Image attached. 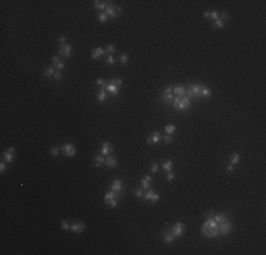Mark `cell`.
I'll return each instance as SVG.
<instances>
[{
  "instance_id": "1",
  "label": "cell",
  "mask_w": 266,
  "mask_h": 255,
  "mask_svg": "<svg viewBox=\"0 0 266 255\" xmlns=\"http://www.w3.org/2000/svg\"><path fill=\"white\" fill-rule=\"evenodd\" d=\"M202 234L208 238H214L217 235H219V230H218V223L214 218H208L205 221V224L202 225Z\"/></svg>"
},
{
  "instance_id": "2",
  "label": "cell",
  "mask_w": 266,
  "mask_h": 255,
  "mask_svg": "<svg viewBox=\"0 0 266 255\" xmlns=\"http://www.w3.org/2000/svg\"><path fill=\"white\" fill-rule=\"evenodd\" d=\"M171 104H173L174 109H177L180 112H186L187 109L191 107V99L187 95H184V96H174Z\"/></svg>"
},
{
  "instance_id": "3",
  "label": "cell",
  "mask_w": 266,
  "mask_h": 255,
  "mask_svg": "<svg viewBox=\"0 0 266 255\" xmlns=\"http://www.w3.org/2000/svg\"><path fill=\"white\" fill-rule=\"evenodd\" d=\"M186 94L188 98H200L201 96V85L200 84H193L186 89Z\"/></svg>"
},
{
  "instance_id": "4",
  "label": "cell",
  "mask_w": 266,
  "mask_h": 255,
  "mask_svg": "<svg viewBox=\"0 0 266 255\" xmlns=\"http://www.w3.org/2000/svg\"><path fill=\"white\" fill-rule=\"evenodd\" d=\"M120 12H122V9H120L119 6H116V4H109L106 7V12H105V13L108 14V17L116 19V17L120 14Z\"/></svg>"
},
{
  "instance_id": "5",
  "label": "cell",
  "mask_w": 266,
  "mask_h": 255,
  "mask_svg": "<svg viewBox=\"0 0 266 255\" xmlns=\"http://www.w3.org/2000/svg\"><path fill=\"white\" fill-rule=\"evenodd\" d=\"M184 231H186V224L184 223H177V224H174L173 228H171V234H173L174 237H181L184 234Z\"/></svg>"
},
{
  "instance_id": "6",
  "label": "cell",
  "mask_w": 266,
  "mask_h": 255,
  "mask_svg": "<svg viewBox=\"0 0 266 255\" xmlns=\"http://www.w3.org/2000/svg\"><path fill=\"white\" fill-rule=\"evenodd\" d=\"M218 230H219V235H226L231 230H232V223L225 220L224 223L218 224Z\"/></svg>"
},
{
  "instance_id": "7",
  "label": "cell",
  "mask_w": 266,
  "mask_h": 255,
  "mask_svg": "<svg viewBox=\"0 0 266 255\" xmlns=\"http://www.w3.org/2000/svg\"><path fill=\"white\" fill-rule=\"evenodd\" d=\"M61 152L65 155V156H75V153H77V149H75V146L72 145V143H66V145H64L62 148H61Z\"/></svg>"
},
{
  "instance_id": "8",
  "label": "cell",
  "mask_w": 266,
  "mask_h": 255,
  "mask_svg": "<svg viewBox=\"0 0 266 255\" xmlns=\"http://www.w3.org/2000/svg\"><path fill=\"white\" fill-rule=\"evenodd\" d=\"M71 54H72V47L69 45V44H65V45H61L60 48H58V55L60 57H71Z\"/></svg>"
},
{
  "instance_id": "9",
  "label": "cell",
  "mask_w": 266,
  "mask_h": 255,
  "mask_svg": "<svg viewBox=\"0 0 266 255\" xmlns=\"http://www.w3.org/2000/svg\"><path fill=\"white\" fill-rule=\"evenodd\" d=\"M143 199L146 200V201H152V203H156V201H159V199H160V196L156 193V191H153V190H149L146 194L143 196Z\"/></svg>"
},
{
  "instance_id": "10",
  "label": "cell",
  "mask_w": 266,
  "mask_h": 255,
  "mask_svg": "<svg viewBox=\"0 0 266 255\" xmlns=\"http://www.w3.org/2000/svg\"><path fill=\"white\" fill-rule=\"evenodd\" d=\"M160 140H161V135L159 132H153L150 136H147V139H146V142L149 145H157Z\"/></svg>"
},
{
  "instance_id": "11",
  "label": "cell",
  "mask_w": 266,
  "mask_h": 255,
  "mask_svg": "<svg viewBox=\"0 0 266 255\" xmlns=\"http://www.w3.org/2000/svg\"><path fill=\"white\" fill-rule=\"evenodd\" d=\"M51 61H53V65H54V68H55V71H60V72H61V71L64 69V67H65V64L60 60V55H54Z\"/></svg>"
},
{
  "instance_id": "12",
  "label": "cell",
  "mask_w": 266,
  "mask_h": 255,
  "mask_svg": "<svg viewBox=\"0 0 266 255\" xmlns=\"http://www.w3.org/2000/svg\"><path fill=\"white\" fill-rule=\"evenodd\" d=\"M14 153H16V150L14 148H9L4 153H3V159L4 162H7V163H12L14 160Z\"/></svg>"
},
{
  "instance_id": "13",
  "label": "cell",
  "mask_w": 266,
  "mask_h": 255,
  "mask_svg": "<svg viewBox=\"0 0 266 255\" xmlns=\"http://www.w3.org/2000/svg\"><path fill=\"white\" fill-rule=\"evenodd\" d=\"M122 188H123V183H122L120 179H115V180L110 183V190L115 191V193H120Z\"/></svg>"
},
{
  "instance_id": "14",
  "label": "cell",
  "mask_w": 266,
  "mask_h": 255,
  "mask_svg": "<svg viewBox=\"0 0 266 255\" xmlns=\"http://www.w3.org/2000/svg\"><path fill=\"white\" fill-rule=\"evenodd\" d=\"M118 159L116 157H113V156H108L106 159H105V166H108L109 169H115V167H118Z\"/></svg>"
},
{
  "instance_id": "15",
  "label": "cell",
  "mask_w": 266,
  "mask_h": 255,
  "mask_svg": "<svg viewBox=\"0 0 266 255\" xmlns=\"http://www.w3.org/2000/svg\"><path fill=\"white\" fill-rule=\"evenodd\" d=\"M173 95L174 96H184L186 94V88L181 85H174L173 87Z\"/></svg>"
},
{
  "instance_id": "16",
  "label": "cell",
  "mask_w": 266,
  "mask_h": 255,
  "mask_svg": "<svg viewBox=\"0 0 266 255\" xmlns=\"http://www.w3.org/2000/svg\"><path fill=\"white\" fill-rule=\"evenodd\" d=\"M69 230L74 231V232H77V234H81V232H84V230H85V224H84V223H75V224L71 225Z\"/></svg>"
},
{
  "instance_id": "17",
  "label": "cell",
  "mask_w": 266,
  "mask_h": 255,
  "mask_svg": "<svg viewBox=\"0 0 266 255\" xmlns=\"http://www.w3.org/2000/svg\"><path fill=\"white\" fill-rule=\"evenodd\" d=\"M112 149H113V146L109 143V142H105L104 145H102V149H101V155H110L112 153Z\"/></svg>"
},
{
  "instance_id": "18",
  "label": "cell",
  "mask_w": 266,
  "mask_h": 255,
  "mask_svg": "<svg viewBox=\"0 0 266 255\" xmlns=\"http://www.w3.org/2000/svg\"><path fill=\"white\" fill-rule=\"evenodd\" d=\"M174 238H176V237L171 234V231H170V232H167V231L163 232V241L166 242V244H173Z\"/></svg>"
},
{
  "instance_id": "19",
  "label": "cell",
  "mask_w": 266,
  "mask_h": 255,
  "mask_svg": "<svg viewBox=\"0 0 266 255\" xmlns=\"http://www.w3.org/2000/svg\"><path fill=\"white\" fill-rule=\"evenodd\" d=\"M119 194H120V193H115V191H112V190H110V191H108L106 194H105V199H104L105 204H108L110 200H113L115 197H120Z\"/></svg>"
},
{
  "instance_id": "20",
  "label": "cell",
  "mask_w": 266,
  "mask_h": 255,
  "mask_svg": "<svg viewBox=\"0 0 266 255\" xmlns=\"http://www.w3.org/2000/svg\"><path fill=\"white\" fill-rule=\"evenodd\" d=\"M96 99H98L99 102H104V101L106 99V85H105V87H102V89L96 94Z\"/></svg>"
},
{
  "instance_id": "21",
  "label": "cell",
  "mask_w": 266,
  "mask_h": 255,
  "mask_svg": "<svg viewBox=\"0 0 266 255\" xmlns=\"http://www.w3.org/2000/svg\"><path fill=\"white\" fill-rule=\"evenodd\" d=\"M150 183H152V177H150V176H145V177L140 180V187L149 188L150 187Z\"/></svg>"
},
{
  "instance_id": "22",
  "label": "cell",
  "mask_w": 266,
  "mask_h": 255,
  "mask_svg": "<svg viewBox=\"0 0 266 255\" xmlns=\"http://www.w3.org/2000/svg\"><path fill=\"white\" fill-rule=\"evenodd\" d=\"M108 3H109V1H98V0H95V1H93V7H95L96 10H104V9H106L108 6H109Z\"/></svg>"
},
{
  "instance_id": "23",
  "label": "cell",
  "mask_w": 266,
  "mask_h": 255,
  "mask_svg": "<svg viewBox=\"0 0 266 255\" xmlns=\"http://www.w3.org/2000/svg\"><path fill=\"white\" fill-rule=\"evenodd\" d=\"M92 58H98V57H102V55H105V50L104 48H101V47H96V48H93L92 50Z\"/></svg>"
},
{
  "instance_id": "24",
  "label": "cell",
  "mask_w": 266,
  "mask_h": 255,
  "mask_svg": "<svg viewBox=\"0 0 266 255\" xmlns=\"http://www.w3.org/2000/svg\"><path fill=\"white\" fill-rule=\"evenodd\" d=\"M102 164H105V157H104V155H96V156H95V167H101Z\"/></svg>"
},
{
  "instance_id": "25",
  "label": "cell",
  "mask_w": 266,
  "mask_h": 255,
  "mask_svg": "<svg viewBox=\"0 0 266 255\" xmlns=\"http://www.w3.org/2000/svg\"><path fill=\"white\" fill-rule=\"evenodd\" d=\"M106 91L110 92L112 95H118V92H119V87H116V85H113V84H108Z\"/></svg>"
},
{
  "instance_id": "26",
  "label": "cell",
  "mask_w": 266,
  "mask_h": 255,
  "mask_svg": "<svg viewBox=\"0 0 266 255\" xmlns=\"http://www.w3.org/2000/svg\"><path fill=\"white\" fill-rule=\"evenodd\" d=\"M161 166H163L164 172H167V173L173 170V162L170 160V159H169V160H164V162H163V164H161Z\"/></svg>"
},
{
  "instance_id": "27",
  "label": "cell",
  "mask_w": 266,
  "mask_h": 255,
  "mask_svg": "<svg viewBox=\"0 0 266 255\" xmlns=\"http://www.w3.org/2000/svg\"><path fill=\"white\" fill-rule=\"evenodd\" d=\"M204 17H205V19H211V20H217V19H218V12H217V10H213V12H205V13H204Z\"/></svg>"
},
{
  "instance_id": "28",
  "label": "cell",
  "mask_w": 266,
  "mask_h": 255,
  "mask_svg": "<svg viewBox=\"0 0 266 255\" xmlns=\"http://www.w3.org/2000/svg\"><path fill=\"white\" fill-rule=\"evenodd\" d=\"M201 96L202 98H210L211 96V89L208 87H201Z\"/></svg>"
},
{
  "instance_id": "29",
  "label": "cell",
  "mask_w": 266,
  "mask_h": 255,
  "mask_svg": "<svg viewBox=\"0 0 266 255\" xmlns=\"http://www.w3.org/2000/svg\"><path fill=\"white\" fill-rule=\"evenodd\" d=\"M229 162H231V164H238L239 163V155L238 153H232L231 156H229Z\"/></svg>"
},
{
  "instance_id": "30",
  "label": "cell",
  "mask_w": 266,
  "mask_h": 255,
  "mask_svg": "<svg viewBox=\"0 0 266 255\" xmlns=\"http://www.w3.org/2000/svg\"><path fill=\"white\" fill-rule=\"evenodd\" d=\"M160 98H161V101H163V102H170V101H173L174 99V95L173 94H164V92H163Z\"/></svg>"
},
{
  "instance_id": "31",
  "label": "cell",
  "mask_w": 266,
  "mask_h": 255,
  "mask_svg": "<svg viewBox=\"0 0 266 255\" xmlns=\"http://www.w3.org/2000/svg\"><path fill=\"white\" fill-rule=\"evenodd\" d=\"M116 51V48H115V45L113 44H108L106 45V48H105V55H112V54Z\"/></svg>"
},
{
  "instance_id": "32",
  "label": "cell",
  "mask_w": 266,
  "mask_h": 255,
  "mask_svg": "<svg viewBox=\"0 0 266 255\" xmlns=\"http://www.w3.org/2000/svg\"><path fill=\"white\" fill-rule=\"evenodd\" d=\"M213 26L215 27V28H219V30H221V28H224V27H225V23H224V21H221L219 19H217V20H214L213 21Z\"/></svg>"
},
{
  "instance_id": "33",
  "label": "cell",
  "mask_w": 266,
  "mask_h": 255,
  "mask_svg": "<svg viewBox=\"0 0 266 255\" xmlns=\"http://www.w3.org/2000/svg\"><path fill=\"white\" fill-rule=\"evenodd\" d=\"M54 74H55V68L54 67H47L44 69V75H45V77H51Z\"/></svg>"
},
{
  "instance_id": "34",
  "label": "cell",
  "mask_w": 266,
  "mask_h": 255,
  "mask_svg": "<svg viewBox=\"0 0 266 255\" xmlns=\"http://www.w3.org/2000/svg\"><path fill=\"white\" fill-rule=\"evenodd\" d=\"M166 132H167V135H170V133H174L176 132V126H174L173 123H169V125H166Z\"/></svg>"
},
{
  "instance_id": "35",
  "label": "cell",
  "mask_w": 266,
  "mask_h": 255,
  "mask_svg": "<svg viewBox=\"0 0 266 255\" xmlns=\"http://www.w3.org/2000/svg\"><path fill=\"white\" fill-rule=\"evenodd\" d=\"M214 217V220L218 223V224H221V223H224L226 218H225V215H222V214H217V215H213Z\"/></svg>"
},
{
  "instance_id": "36",
  "label": "cell",
  "mask_w": 266,
  "mask_h": 255,
  "mask_svg": "<svg viewBox=\"0 0 266 255\" xmlns=\"http://www.w3.org/2000/svg\"><path fill=\"white\" fill-rule=\"evenodd\" d=\"M218 19H219L221 21H224V23H225L226 20L229 19V14L226 13V12H222V13H218Z\"/></svg>"
},
{
  "instance_id": "37",
  "label": "cell",
  "mask_w": 266,
  "mask_h": 255,
  "mask_svg": "<svg viewBox=\"0 0 266 255\" xmlns=\"http://www.w3.org/2000/svg\"><path fill=\"white\" fill-rule=\"evenodd\" d=\"M128 61H129V55H128V54H120V57H119L120 64H126Z\"/></svg>"
},
{
  "instance_id": "38",
  "label": "cell",
  "mask_w": 266,
  "mask_h": 255,
  "mask_svg": "<svg viewBox=\"0 0 266 255\" xmlns=\"http://www.w3.org/2000/svg\"><path fill=\"white\" fill-rule=\"evenodd\" d=\"M108 20V14L106 13H99L98 16V21H101V23H106Z\"/></svg>"
},
{
  "instance_id": "39",
  "label": "cell",
  "mask_w": 266,
  "mask_h": 255,
  "mask_svg": "<svg viewBox=\"0 0 266 255\" xmlns=\"http://www.w3.org/2000/svg\"><path fill=\"white\" fill-rule=\"evenodd\" d=\"M161 139H163V140H164V142H166V143H173V136H170V135H164V136H161Z\"/></svg>"
},
{
  "instance_id": "40",
  "label": "cell",
  "mask_w": 266,
  "mask_h": 255,
  "mask_svg": "<svg viewBox=\"0 0 266 255\" xmlns=\"http://www.w3.org/2000/svg\"><path fill=\"white\" fill-rule=\"evenodd\" d=\"M134 194H136V197H137V199H143V188L142 187L136 188V190H134Z\"/></svg>"
},
{
  "instance_id": "41",
  "label": "cell",
  "mask_w": 266,
  "mask_h": 255,
  "mask_svg": "<svg viewBox=\"0 0 266 255\" xmlns=\"http://www.w3.org/2000/svg\"><path fill=\"white\" fill-rule=\"evenodd\" d=\"M119 199H120V197H115L113 200H110V201L108 203V206H109L110 208H115V207H116V204H118V200H119Z\"/></svg>"
},
{
  "instance_id": "42",
  "label": "cell",
  "mask_w": 266,
  "mask_h": 255,
  "mask_svg": "<svg viewBox=\"0 0 266 255\" xmlns=\"http://www.w3.org/2000/svg\"><path fill=\"white\" fill-rule=\"evenodd\" d=\"M60 150H61V148H58V146H53V148L50 149V153H51L53 156H57V155L60 153Z\"/></svg>"
},
{
  "instance_id": "43",
  "label": "cell",
  "mask_w": 266,
  "mask_h": 255,
  "mask_svg": "<svg viewBox=\"0 0 266 255\" xmlns=\"http://www.w3.org/2000/svg\"><path fill=\"white\" fill-rule=\"evenodd\" d=\"M109 82L113 84V85H116V87H120V85H122V80H120V78H112Z\"/></svg>"
},
{
  "instance_id": "44",
  "label": "cell",
  "mask_w": 266,
  "mask_h": 255,
  "mask_svg": "<svg viewBox=\"0 0 266 255\" xmlns=\"http://www.w3.org/2000/svg\"><path fill=\"white\" fill-rule=\"evenodd\" d=\"M105 63H106V65H113V64H115V58H113L112 55H108Z\"/></svg>"
},
{
  "instance_id": "45",
  "label": "cell",
  "mask_w": 266,
  "mask_h": 255,
  "mask_svg": "<svg viewBox=\"0 0 266 255\" xmlns=\"http://www.w3.org/2000/svg\"><path fill=\"white\" fill-rule=\"evenodd\" d=\"M58 43H60L61 45H65L66 44V37L65 36H60V37H58Z\"/></svg>"
},
{
  "instance_id": "46",
  "label": "cell",
  "mask_w": 266,
  "mask_h": 255,
  "mask_svg": "<svg viewBox=\"0 0 266 255\" xmlns=\"http://www.w3.org/2000/svg\"><path fill=\"white\" fill-rule=\"evenodd\" d=\"M95 84H96L98 87H105V85H106V84H105V80H104V78H98Z\"/></svg>"
},
{
  "instance_id": "47",
  "label": "cell",
  "mask_w": 266,
  "mask_h": 255,
  "mask_svg": "<svg viewBox=\"0 0 266 255\" xmlns=\"http://www.w3.org/2000/svg\"><path fill=\"white\" fill-rule=\"evenodd\" d=\"M166 180H167V181H173V180H174V173L169 172V173H167V176H166Z\"/></svg>"
},
{
  "instance_id": "48",
  "label": "cell",
  "mask_w": 266,
  "mask_h": 255,
  "mask_svg": "<svg viewBox=\"0 0 266 255\" xmlns=\"http://www.w3.org/2000/svg\"><path fill=\"white\" fill-rule=\"evenodd\" d=\"M157 170H159V166H157L156 163H153L152 167H150V172H152V173H157Z\"/></svg>"
},
{
  "instance_id": "49",
  "label": "cell",
  "mask_w": 266,
  "mask_h": 255,
  "mask_svg": "<svg viewBox=\"0 0 266 255\" xmlns=\"http://www.w3.org/2000/svg\"><path fill=\"white\" fill-rule=\"evenodd\" d=\"M61 227H62V230H69L71 228V225H69L66 221H61Z\"/></svg>"
},
{
  "instance_id": "50",
  "label": "cell",
  "mask_w": 266,
  "mask_h": 255,
  "mask_svg": "<svg viewBox=\"0 0 266 255\" xmlns=\"http://www.w3.org/2000/svg\"><path fill=\"white\" fill-rule=\"evenodd\" d=\"M54 78H55L57 81H61V78H62L61 72H60V71H55V74H54Z\"/></svg>"
},
{
  "instance_id": "51",
  "label": "cell",
  "mask_w": 266,
  "mask_h": 255,
  "mask_svg": "<svg viewBox=\"0 0 266 255\" xmlns=\"http://www.w3.org/2000/svg\"><path fill=\"white\" fill-rule=\"evenodd\" d=\"M213 215H214V211H213V210H210V211H207V213H205L204 218H207V220H208V218H211Z\"/></svg>"
},
{
  "instance_id": "52",
  "label": "cell",
  "mask_w": 266,
  "mask_h": 255,
  "mask_svg": "<svg viewBox=\"0 0 266 255\" xmlns=\"http://www.w3.org/2000/svg\"><path fill=\"white\" fill-rule=\"evenodd\" d=\"M163 92H164V94H173V87H167Z\"/></svg>"
},
{
  "instance_id": "53",
  "label": "cell",
  "mask_w": 266,
  "mask_h": 255,
  "mask_svg": "<svg viewBox=\"0 0 266 255\" xmlns=\"http://www.w3.org/2000/svg\"><path fill=\"white\" fill-rule=\"evenodd\" d=\"M4 170H6V163H4V162H1V163H0V172H1V173H4Z\"/></svg>"
},
{
  "instance_id": "54",
  "label": "cell",
  "mask_w": 266,
  "mask_h": 255,
  "mask_svg": "<svg viewBox=\"0 0 266 255\" xmlns=\"http://www.w3.org/2000/svg\"><path fill=\"white\" fill-rule=\"evenodd\" d=\"M226 172H228V173H232V172H234V164H228V166H226Z\"/></svg>"
}]
</instances>
